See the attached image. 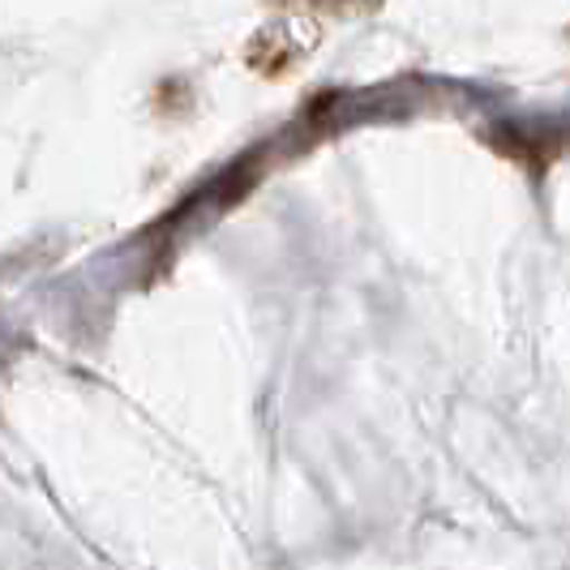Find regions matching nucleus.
I'll use <instances>...</instances> for the list:
<instances>
[{"label": "nucleus", "instance_id": "nucleus-1", "mask_svg": "<svg viewBox=\"0 0 570 570\" xmlns=\"http://www.w3.org/2000/svg\"><path fill=\"white\" fill-rule=\"evenodd\" d=\"M317 13H340V18H356V13H370L377 9V0H309Z\"/></svg>", "mask_w": 570, "mask_h": 570}]
</instances>
